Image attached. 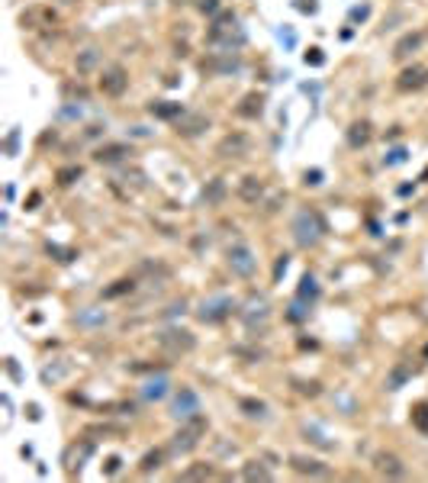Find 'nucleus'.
Listing matches in <instances>:
<instances>
[{"instance_id": "obj_27", "label": "nucleus", "mask_w": 428, "mask_h": 483, "mask_svg": "<svg viewBox=\"0 0 428 483\" xmlns=\"http://www.w3.org/2000/svg\"><path fill=\"white\" fill-rule=\"evenodd\" d=\"M142 393H145V400H161V397L168 393V381H165V377H158V381H149Z\"/></svg>"}, {"instance_id": "obj_35", "label": "nucleus", "mask_w": 428, "mask_h": 483, "mask_svg": "<svg viewBox=\"0 0 428 483\" xmlns=\"http://www.w3.org/2000/svg\"><path fill=\"white\" fill-rule=\"evenodd\" d=\"M306 184H319V171H309V174H306Z\"/></svg>"}, {"instance_id": "obj_34", "label": "nucleus", "mask_w": 428, "mask_h": 483, "mask_svg": "<svg viewBox=\"0 0 428 483\" xmlns=\"http://www.w3.org/2000/svg\"><path fill=\"white\" fill-rule=\"evenodd\" d=\"M306 65H322V55H319V48H309V52H306Z\"/></svg>"}, {"instance_id": "obj_16", "label": "nucleus", "mask_w": 428, "mask_h": 483, "mask_svg": "<svg viewBox=\"0 0 428 483\" xmlns=\"http://www.w3.org/2000/svg\"><path fill=\"white\" fill-rule=\"evenodd\" d=\"M97 68H100V48L97 46H87L75 55V71L77 75H93Z\"/></svg>"}, {"instance_id": "obj_8", "label": "nucleus", "mask_w": 428, "mask_h": 483, "mask_svg": "<svg viewBox=\"0 0 428 483\" xmlns=\"http://www.w3.org/2000/svg\"><path fill=\"white\" fill-rule=\"evenodd\" d=\"M232 33H239V26H235V13L232 10H223V13L213 19V26H210V42H213V46L225 42L229 52H232Z\"/></svg>"}, {"instance_id": "obj_37", "label": "nucleus", "mask_w": 428, "mask_h": 483, "mask_svg": "<svg viewBox=\"0 0 428 483\" xmlns=\"http://www.w3.org/2000/svg\"><path fill=\"white\" fill-rule=\"evenodd\" d=\"M62 3H77V0H62Z\"/></svg>"}, {"instance_id": "obj_25", "label": "nucleus", "mask_w": 428, "mask_h": 483, "mask_svg": "<svg viewBox=\"0 0 428 483\" xmlns=\"http://www.w3.org/2000/svg\"><path fill=\"white\" fill-rule=\"evenodd\" d=\"M210 477H216L213 464H190L184 474H180V480H210Z\"/></svg>"}, {"instance_id": "obj_33", "label": "nucleus", "mask_w": 428, "mask_h": 483, "mask_svg": "<svg viewBox=\"0 0 428 483\" xmlns=\"http://www.w3.org/2000/svg\"><path fill=\"white\" fill-rule=\"evenodd\" d=\"M219 10V0H200V13H216Z\"/></svg>"}, {"instance_id": "obj_32", "label": "nucleus", "mask_w": 428, "mask_h": 483, "mask_svg": "<svg viewBox=\"0 0 428 483\" xmlns=\"http://www.w3.org/2000/svg\"><path fill=\"white\" fill-rule=\"evenodd\" d=\"M120 464H122V461H120V457H116V455H113V457H106V464H103V471H106V474H116V471H120Z\"/></svg>"}, {"instance_id": "obj_7", "label": "nucleus", "mask_w": 428, "mask_h": 483, "mask_svg": "<svg viewBox=\"0 0 428 483\" xmlns=\"http://www.w3.org/2000/svg\"><path fill=\"white\" fill-rule=\"evenodd\" d=\"M422 87H428V65H406L400 75H396V91L416 93V91H422Z\"/></svg>"}, {"instance_id": "obj_5", "label": "nucleus", "mask_w": 428, "mask_h": 483, "mask_svg": "<svg viewBox=\"0 0 428 483\" xmlns=\"http://www.w3.org/2000/svg\"><path fill=\"white\" fill-rule=\"evenodd\" d=\"M235 313V300L232 297H213V300H203V307L196 309V316H200V322H223V319H229Z\"/></svg>"}, {"instance_id": "obj_36", "label": "nucleus", "mask_w": 428, "mask_h": 483, "mask_svg": "<svg viewBox=\"0 0 428 483\" xmlns=\"http://www.w3.org/2000/svg\"><path fill=\"white\" fill-rule=\"evenodd\" d=\"M187 3H194V0H171V7H187Z\"/></svg>"}, {"instance_id": "obj_26", "label": "nucleus", "mask_w": 428, "mask_h": 483, "mask_svg": "<svg viewBox=\"0 0 428 483\" xmlns=\"http://www.w3.org/2000/svg\"><path fill=\"white\" fill-rule=\"evenodd\" d=\"M412 374H416V367H409V364H400V367H393V374H390V381H387V387H390V390H400L402 381H406V377H412Z\"/></svg>"}, {"instance_id": "obj_12", "label": "nucleus", "mask_w": 428, "mask_h": 483, "mask_svg": "<svg viewBox=\"0 0 428 483\" xmlns=\"http://www.w3.org/2000/svg\"><path fill=\"white\" fill-rule=\"evenodd\" d=\"M290 467L303 477H326L328 467L319 461V457H309V455H290Z\"/></svg>"}, {"instance_id": "obj_3", "label": "nucleus", "mask_w": 428, "mask_h": 483, "mask_svg": "<svg viewBox=\"0 0 428 483\" xmlns=\"http://www.w3.org/2000/svg\"><path fill=\"white\" fill-rule=\"evenodd\" d=\"M225 261H229V271L239 274V277H252L258 271V258H254V251L248 245H232L225 251Z\"/></svg>"}, {"instance_id": "obj_13", "label": "nucleus", "mask_w": 428, "mask_h": 483, "mask_svg": "<svg viewBox=\"0 0 428 483\" xmlns=\"http://www.w3.org/2000/svg\"><path fill=\"white\" fill-rule=\"evenodd\" d=\"M261 113H264V93H258V91L245 93L242 103L235 107V116H242V120H258Z\"/></svg>"}, {"instance_id": "obj_31", "label": "nucleus", "mask_w": 428, "mask_h": 483, "mask_svg": "<svg viewBox=\"0 0 428 483\" xmlns=\"http://www.w3.org/2000/svg\"><path fill=\"white\" fill-rule=\"evenodd\" d=\"M299 297H319V287H316V280L309 277H303V287H299Z\"/></svg>"}, {"instance_id": "obj_17", "label": "nucleus", "mask_w": 428, "mask_h": 483, "mask_svg": "<svg viewBox=\"0 0 428 483\" xmlns=\"http://www.w3.org/2000/svg\"><path fill=\"white\" fill-rule=\"evenodd\" d=\"M239 197H242L245 203H258L261 197H264V181L258 174H245L239 181Z\"/></svg>"}, {"instance_id": "obj_24", "label": "nucleus", "mask_w": 428, "mask_h": 483, "mask_svg": "<svg viewBox=\"0 0 428 483\" xmlns=\"http://www.w3.org/2000/svg\"><path fill=\"white\" fill-rule=\"evenodd\" d=\"M409 419L412 426H416V432H422V435H428V403H416V406L409 409Z\"/></svg>"}, {"instance_id": "obj_11", "label": "nucleus", "mask_w": 428, "mask_h": 483, "mask_svg": "<svg viewBox=\"0 0 428 483\" xmlns=\"http://www.w3.org/2000/svg\"><path fill=\"white\" fill-rule=\"evenodd\" d=\"M293 229H297L299 245H316L319 241V219L313 213H299L297 223H293Z\"/></svg>"}, {"instance_id": "obj_30", "label": "nucleus", "mask_w": 428, "mask_h": 483, "mask_svg": "<svg viewBox=\"0 0 428 483\" xmlns=\"http://www.w3.org/2000/svg\"><path fill=\"white\" fill-rule=\"evenodd\" d=\"M239 406H242L245 409V416H264V409H268V406H264V403H261V400H242V403H239Z\"/></svg>"}, {"instance_id": "obj_23", "label": "nucleus", "mask_w": 428, "mask_h": 483, "mask_svg": "<svg viewBox=\"0 0 428 483\" xmlns=\"http://www.w3.org/2000/svg\"><path fill=\"white\" fill-rule=\"evenodd\" d=\"M242 477H245V480H261V483L274 480V474H270V467H264V464H261V461H248V464L242 467Z\"/></svg>"}, {"instance_id": "obj_18", "label": "nucleus", "mask_w": 428, "mask_h": 483, "mask_svg": "<svg viewBox=\"0 0 428 483\" xmlns=\"http://www.w3.org/2000/svg\"><path fill=\"white\" fill-rule=\"evenodd\" d=\"M371 139H373V126L367 120H354L351 126H348V145H351V149H364Z\"/></svg>"}, {"instance_id": "obj_10", "label": "nucleus", "mask_w": 428, "mask_h": 483, "mask_svg": "<svg viewBox=\"0 0 428 483\" xmlns=\"http://www.w3.org/2000/svg\"><path fill=\"white\" fill-rule=\"evenodd\" d=\"M373 471H377L380 477H390V480L406 477V464H402L393 451H380V455H373Z\"/></svg>"}, {"instance_id": "obj_14", "label": "nucleus", "mask_w": 428, "mask_h": 483, "mask_svg": "<svg viewBox=\"0 0 428 483\" xmlns=\"http://www.w3.org/2000/svg\"><path fill=\"white\" fill-rule=\"evenodd\" d=\"M422 42H425V33H419V29H416V33H406V36L393 46V58H396V62H406L412 52H419Z\"/></svg>"}, {"instance_id": "obj_6", "label": "nucleus", "mask_w": 428, "mask_h": 483, "mask_svg": "<svg viewBox=\"0 0 428 483\" xmlns=\"http://www.w3.org/2000/svg\"><path fill=\"white\" fill-rule=\"evenodd\" d=\"M126 87H129V71L122 65H110L103 68L100 75V93H106V97H122L126 93Z\"/></svg>"}, {"instance_id": "obj_2", "label": "nucleus", "mask_w": 428, "mask_h": 483, "mask_svg": "<svg viewBox=\"0 0 428 483\" xmlns=\"http://www.w3.org/2000/svg\"><path fill=\"white\" fill-rule=\"evenodd\" d=\"M158 348L168 358H180V354H190L196 348V338L194 332H187V329H165L158 332Z\"/></svg>"}, {"instance_id": "obj_4", "label": "nucleus", "mask_w": 428, "mask_h": 483, "mask_svg": "<svg viewBox=\"0 0 428 483\" xmlns=\"http://www.w3.org/2000/svg\"><path fill=\"white\" fill-rule=\"evenodd\" d=\"M248 152H252V139H248L245 132H229V136H223L219 145H216V155L225 161H239V158H245Z\"/></svg>"}, {"instance_id": "obj_19", "label": "nucleus", "mask_w": 428, "mask_h": 483, "mask_svg": "<svg viewBox=\"0 0 428 483\" xmlns=\"http://www.w3.org/2000/svg\"><path fill=\"white\" fill-rule=\"evenodd\" d=\"M149 113L155 116V120H168V122H174L177 116H184L187 110H184V107H180L177 100H155V103L149 107Z\"/></svg>"}, {"instance_id": "obj_21", "label": "nucleus", "mask_w": 428, "mask_h": 483, "mask_svg": "<svg viewBox=\"0 0 428 483\" xmlns=\"http://www.w3.org/2000/svg\"><path fill=\"white\" fill-rule=\"evenodd\" d=\"M165 457H168V451H165V448H151V451H145V455H142V461H139V474H155V471H161Z\"/></svg>"}, {"instance_id": "obj_9", "label": "nucleus", "mask_w": 428, "mask_h": 483, "mask_svg": "<svg viewBox=\"0 0 428 483\" xmlns=\"http://www.w3.org/2000/svg\"><path fill=\"white\" fill-rule=\"evenodd\" d=\"M203 129H210V116H203V113L187 110L184 116H177L174 120V132L177 136H184V139H194V136H200Z\"/></svg>"}, {"instance_id": "obj_28", "label": "nucleus", "mask_w": 428, "mask_h": 483, "mask_svg": "<svg viewBox=\"0 0 428 483\" xmlns=\"http://www.w3.org/2000/svg\"><path fill=\"white\" fill-rule=\"evenodd\" d=\"M132 277H122V280H116V287H110V290H103V297L106 300H113V297H122V293H132Z\"/></svg>"}, {"instance_id": "obj_29", "label": "nucleus", "mask_w": 428, "mask_h": 483, "mask_svg": "<svg viewBox=\"0 0 428 483\" xmlns=\"http://www.w3.org/2000/svg\"><path fill=\"white\" fill-rule=\"evenodd\" d=\"M55 177H58V184H62V187H68V184H75L77 177H81V167H62Z\"/></svg>"}, {"instance_id": "obj_20", "label": "nucleus", "mask_w": 428, "mask_h": 483, "mask_svg": "<svg viewBox=\"0 0 428 483\" xmlns=\"http://www.w3.org/2000/svg\"><path fill=\"white\" fill-rule=\"evenodd\" d=\"M126 155H132L129 145L113 142V145H100V149H97V155H93V161H100V165H116V161H122Z\"/></svg>"}, {"instance_id": "obj_1", "label": "nucleus", "mask_w": 428, "mask_h": 483, "mask_svg": "<svg viewBox=\"0 0 428 483\" xmlns=\"http://www.w3.org/2000/svg\"><path fill=\"white\" fill-rule=\"evenodd\" d=\"M210 432V419L206 416H190V419H184L180 422V428H177L174 435H171V445H168V455H174V457H180V455H190L200 441H203V435Z\"/></svg>"}, {"instance_id": "obj_22", "label": "nucleus", "mask_w": 428, "mask_h": 483, "mask_svg": "<svg viewBox=\"0 0 428 483\" xmlns=\"http://www.w3.org/2000/svg\"><path fill=\"white\" fill-rule=\"evenodd\" d=\"M203 200L210 206H219L225 200V181L223 177H213V181H210V184L203 187Z\"/></svg>"}, {"instance_id": "obj_15", "label": "nucleus", "mask_w": 428, "mask_h": 483, "mask_svg": "<svg viewBox=\"0 0 428 483\" xmlns=\"http://www.w3.org/2000/svg\"><path fill=\"white\" fill-rule=\"evenodd\" d=\"M200 412V403H196V393L190 390V387H180V393H177L174 400V416L177 419H190Z\"/></svg>"}]
</instances>
